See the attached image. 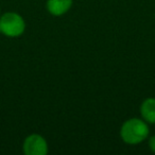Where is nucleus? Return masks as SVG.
Wrapping results in <instances>:
<instances>
[{
	"label": "nucleus",
	"mask_w": 155,
	"mask_h": 155,
	"mask_svg": "<svg viewBox=\"0 0 155 155\" xmlns=\"http://www.w3.org/2000/svg\"><path fill=\"white\" fill-rule=\"evenodd\" d=\"M150 130L143 119L131 118L122 123L120 137L127 144H138L148 138Z\"/></svg>",
	"instance_id": "obj_1"
},
{
	"label": "nucleus",
	"mask_w": 155,
	"mask_h": 155,
	"mask_svg": "<svg viewBox=\"0 0 155 155\" xmlns=\"http://www.w3.org/2000/svg\"><path fill=\"white\" fill-rule=\"evenodd\" d=\"M26 31L24 17L16 12H7L0 15V32L11 38L19 37Z\"/></svg>",
	"instance_id": "obj_2"
},
{
	"label": "nucleus",
	"mask_w": 155,
	"mask_h": 155,
	"mask_svg": "<svg viewBox=\"0 0 155 155\" xmlns=\"http://www.w3.org/2000/svg\"><path fill=\"white\" fill-rule=\"evenodd\" d=\"M0 34H1V32H0Z\"/></svg>",
	"instance_id": "obj_7"
},
{
	"label": "nucleus",
	"mask_w": 155,
	"mask_h": 155,
	"mask_svg": "<svg viewBox=\"0 0 155 155\" xmlns=\"http://www.w3.org/2000/svg\"><path fill=\"white\" fill-rule=\"evenodd\" d=\"M140 115L147 123H155V98H147L142 101Z\"/></svg>",
	"instance_id": "obj_5"
},
{
	"label": "nucleus",
	"mask_w": 155,
	"mask_h": 155,
	"mask_svg": "<svg viewBox=\"0 0 155 155\" xmlns=\"http://www.w3.org/2000/svg\"><path fill=\"white\" fill-rule=\"evenodd\" d=\"M149 148L153 153H155V136L149 138Z\"/></svg>",
	"instance_id": "obj_6"
},
{
	"label": "nucleus",
	"mask_w": 155,
	"mask_h": 155,
	"mask_svg": "<svg viewBox=\"0 0 155 155\" xmlns=\"http://www.w3.org/2000/svg\"><path fill=\"white\" fill-rule=\"evenodd\" d=\"M73 0H47L46 8L49 14L53 16H62L71 9Z\"/></svg>",
	"instance_id": "obj_4"
},
{
	"label": "nucleus",
	"mask_w": 155,
	"mask_h": 155,
	"mask_svg": "<svg viewBox=\"0 0 155 155\" xmlns=\"http://www.w3.org/2000/svg\"><path fill=\"white\" fill-rule=\"evenodd\" d=\"M48 150L47 140L39 134H31L22 143V151L26 155H47Z\"/></svg>",
	"instance_id": "obj_3"
}]
</instances>
